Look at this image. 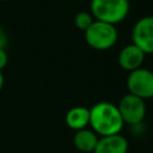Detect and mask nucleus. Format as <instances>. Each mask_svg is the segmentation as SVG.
I'll use <instances>...</instances> for the list:
<instances>
[{"mask_svg":"<svg viewBox=\"0 0 153 153\" xmlns=\"http://www.w3.org/2000/svg\"><path fill=\"white\" fill-rule=\"evenodd\" d=\"M65 122L69 129L80 130L90 124V109L85 106H74L65 116Z\"/></svg>","mask_w":153,"mask_h":153,"instance_id":"nucleus-9","label":"nucleus"},{"mask_svg":"<svg viewBox=\"0 0 153 153\" xmlns=\"http://www.w3.org/2000/svg\"><path fill=\"white\" fill-rule=\"evenodd\" d=\"M121 117L124 123L130 126H139L146 116V103L143 99L127 93L123 96L117 105Z\"/></svg>","mask_w":153,"mask_h":153,"instance_id":"nucleus-5","label":"nucleus"},{"mask_svg":"<svg viewBox=\"0 0 153 153\" xmlns=\"http://www.w3.org/2000/svg\"><path fill=\"white\" fill-rule=\"evenodd\" d=\"M145 55L146 54L135 44H128L118 54V65L122 69L133 72L137 68H141L145 61Z\"/></svg>","mask_w":153,"mask_h":153,"instance_id":"nucleus-7","label":"nucleus"},{"mask_svg":"<svg viewBox=\"0 0 153 153\" xmlns=\"http://www.w3.org/2000/svg\"><path fill=\"white\" fill-rule=\"evenodd\" d=\"M8 62V56L5 49H0V71H2Z\"/></svg>","mask_w":153,"mask_h":153,"instance_id":"nucleus-12","label":"nucleus"},{"mask_svg":"<svg viewBox=\"0 0 153 153\" xmlns=\"http://www.w3.org/2000/svg\"><path fill=\"white\" fill-rule=\"evenodd\" d=\"M7 35L5 32V30L0 26V49H5L7 45Z\"/></svg>","mask_w":153,"mask_h":153,"instance_id":"nucleus-13","label":"nucleus"},{"mask_svg":"<svg viewBox=\"0 0 153 153\" xmlns=\"http://www.w3.org/2000/svg\"><path fill=\"white\" fill-rule=\"evenodd\" d=\"M84 32L86 43L96 50H108L112 48L118 38L117 29L115 25L96 19Z\"/></svg>","mask_w":153,"mask_h":153,"instance_id":"nucleus-3","label":"nucleus"},{"mask_svg":"<svg viewBox=\"0 0 153 153\" xmlns=\"http://www.w3.org/2000/svg\"><path fill=\"white\" fill-rule=\"evenodd\" d=\"M131 39L145 54H153V16L142 17L134 24Z\"/></svg>","mask_w":153,"mask_h":153,"instance_id":"nucleus-6","label":"nucleus"},{"mask_svg":"<svg viewBox=\"0 0 153 153\" xmlns=\"http://www.w3.org/2000/svg\"><path fill=\"white\" fill-rule=\"evenodd\" d=\"M98 135L92 129H80L76 130L73 137V143L75 148L82 153H91L94 151L97 142H98Z\"/></svg>","mask_w":153,"mask_h":153,"instance_id":"nucleus-10","label":"nucleus"},{"mask_svg":"<svg viewBox=\"0 0 153 153\" xmlns=\"http://www.w3.org/2000/svg\"><path fill=\"white\" fill-rule=\"evenodd\" d=\"M4 82H5L4 74H2V72L0 71V91H1V88H2V86H4Z\"/></svg>","mask_w":153,"mask_h":153,"instance_id":"nucleus-14","label":"nucleus"},{"mask_svg":"<svg viewBox=\"0 0 153 153\" xmlns=\"http://www.w3.org/2000/svg\"><path fill=\"white\" fill-rule=\"evenodd\" d=\"M128 93H131L141 99L153 98V72L146 68H137L129 72L127 78Z\"/></svg>","mask_w":153,"mask_h":153,"instance_id":"nucleus-4","label":"nucleus"},{"mask_svg":"<svg viewBox=\"0 0 153 153\" xmlns=\"http://www.w3.org/2000/svg\"><path fill=\"white\" fill-rule=\"evenodd\" d=\"M128 141L121 134L100 136L93 153H127Z\"/></svg>","mask_w":153,"mask_h":153,"instance_id":"nucleus-8","label":"nucleus"},{"mask_svg":"<svg viewBox=\"0 0 153 153\" xmlns=\"http://www.w3.org/2000/svg\"><path fill=\"white\" fill-rule=\"evenodd\" d=\"M93 20H94V18L92 17V14L90 12H86V11L78 12L75 18H74L75 26L79 30H82V31H86L88 29V26L93 23Z\"/></svg>","mask_w":153,"mask_h":153,"instance_id":"nucleus-11","label":"nucleus"},{"mask_svg":"<svg viewBox=\"0 0 153 153\" xmlns=\"http://www.w3.org/2000/svg\"><path fill=\"white\" fill-rule=\"evenodd\" d=\"M123 120L117 105L110 102H98L90 109L91 129L100 136L120 134L123 128Z\"/></svg>","mask_w":153,"mask_h":153,"instance_id":"nucleus-1","label":"nucleus"},{"mask_svg":"<svg viewBox=\"0 0 153 153\" xmlns=\"http://www.w3.org/2000/svg\"><path fill=\"white\" fill-rule=\"evenodd\" d=\"M91 14L96 20L116 25L129 12V0H91Z\"/></svg>","mask_w":153,"mask_h":153,"instance_id":"nucleus-2","label":"nucleus"}]
</instances>
